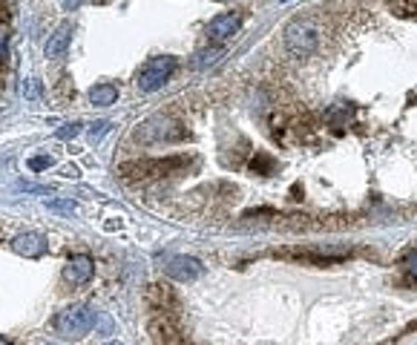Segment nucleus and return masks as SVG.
Returning <instances> with one entry per match:
<instances>
[{"mask_svg": "<svg viewBox=\"0 0 417 345\" xmlns=\"http://www.w3.org/2000/svg\"><path fill=\"white\" fill-rule=\"evenodd\" d=\"M96 308H89V305H69L63 308L58 316H55V331L66 339H81L92 331V325H96Z\"/></svg>", "mask_w": 417, "mask_h": 345, "instance_id": "f257e3e1", "label": "nucleus"}, {"mask_svg": "<svg viewBox=\"0 0 417 345\" xmlns=\"http://www.w3.org/2000/svg\"><path fill=\"white\" fill-rule=\"evenodd\" d=\"M173 72H176V58H173V55L150 58V61L142 66V72H138L135 86L142 89V92H156V89H161V86L170 81Z\"/></svg>", "mask_w": 417, "mask_h": 345, "instance_id": "f03ea898", "label": "nucleus"}, {"mask_svg": "<svg viewBox=\"0 0 417 345\" xmlns=\"http://www.w3.org/2000/svg\"><path fill=\"white\" fill-rule=\"evenodd\" d=\"M135 138L138 141H144V144H156V141H179V138H184V130L165 118V115H156V118L144 121L142 127L135 130Z\"/></svg>", "mask_w": 417, "mask_h": 345, "instance_id": "7ed1b4c3", "label": "nucleus"}, {"mask_svg": "<svg viewBox=\"0 0 417 345\" xmlns=\"http://www.w3.org/2000/svg\"><path fill=\"white\" fill-rule=\"evenodd\" d=\"M317 29L311 26L308 20H294L291 26L285 29V46H288V52L296 55V58H305L317 49Z\"/></svg>", "mask_w": 417, "mask_h": 345, "instance_id": "20e7f679", "label": "nucleus"}, {"mask_svg": "<svg viewBox=\"0 0 417 345\" xmlns=\"http://www.w3.org/2000/svg\"><path fill=\"white\" fill-rule=\"evenodd\" d=\"M239 23H242V17H239V15H234V12L216 15L211 23H207V40L216 43V46H219V43H225L227 38H234V35H236Z\"/></svg>", "mask_w": 417, "mask_h": 345, "instance_id": "39448f33", "label": "nucleus"}, {"mask_svg": "<svg viewBox=\"0 0 417 345\" xmlns=\"http://www.w3.org/2000/svg\"><path fill=\"white\" fill-rule=\"evenodd\" d=\"M12 250L17 256H26V259H38L50 250V242H46L40 233H20L12 239Z\"/></svg>", "mask_w": 417, "mask_h": 345, "instance_id": "423d86ee", "label": "nucleus"}, {"mask_svg": "<svg viewBox=\"0 0 417 345\" xmlns=\"http://www.w3.org/2000/svg\"><path fill=\"white\" fill-rule=\"evenodd\" d=\"M202 270H204L202 262L193 259V256H173V259L167 262V273L173 276V279H179V282H193V279H199Z\"/></svg>", "mask_w": 417, "mask_h": 345, "instance_id": "0eeeda50", "label": "nucleus"}, {"mask_svg": "<svg viewBox=\"0 0 417 345\" xmlns=\"http://www.w3.org/2000/svg\"><path fill=\"white\" fill-rule=\"evenodd\" d=\"M181 164V158H156V161H138V164H127L124 173H135L142 178H150V176H161V173H170L173 167Z\"/></svg>", "mask_w": 417, "mask_h": 345, "instance_id": "6e6552de", "label": "nucleus"}, {"mask_svg": "<svg viewBox=\"0 0 417 345\" xmlns=\"http://www.w3.org/2000/svg\"><path fill=\"white\" fill-rule=\"evenodd\" d=\"M92 270H96V265H92V259L86 256V253H81V256H73L66 262V268H63V276L73 285H84V282H89L92 279Z\"/></svg>", "mask_w": 417, "mask_h": 345, "instance_id": "1a4fd4ad", "label": "nucleus"}, {"mask_svg": "<svg viewBox=\"0 0 417 345\" xmlns=\"http://www.w3.org/2000/svg\"><path fill=\"white\" fill-rule=\"evenodd\" d=\"M69 38H73V26L69 23H61V26L50 35V40H46V58H61L66 52V46H69Z\"/></svg>", "mask_w": 417, "mask_h": 345, "instance_id": "9d476101", "label": "nucleus"}, {"mask_svg": "<svg viewBox=\"0 0 417 345\" xmlns=\"http://www.w3.org/2000/svg\"><path fill=\"white\" fill-rule=\"evenodd\" d=\"M89 101L96 107H112L115 101H119V86L115 84H98L89 89Z\"/></svg>", "mask_w": 417, "mask_h": 345, "instance_id": "9b49d317", "label": "nucleus"}, {"mask_svg": "<svg viewBox=\"0 0 417 345\" xmlns=\"http://www.w3.org/2000/svg\"><path fill=\"white\" fill-rule=\"evenodd\" d=\"M222 46H213V49H204V52H199L196 58H193V69H207V66H216L219 61H222Z\"/></svg>", "mask_w": 417, "mask_h": 345, "instance_id": "f8f14e48", "label": "nucleus"}, {"mask_svg": "<svg viewBox=\"0 0 417 345\" xmlns=\"http://www.w3.org/2000/svg\"><path fill=\"white\" fill-rule=\"evenodd\" d=\"M46 207H50V210H55V213H69V216L78 210L75 201H46Z\"/></svg>", "mask_w": 417, "mask_h": 345, "instance_id": "ddd939ff", "label": "nucleus"}, {"mask_svg": "<svg viewBox=\"0 0 417 345\" xmlns=\"http://www.w3.org/2000/svg\"><path fill=\"white\" fill-rule=\"evenodd\" d=\"M50 164H52V158H50V155H38V158L29 161V167H32V170H46Z\"/></svg>", "mask_w": 417, "mask_h": 345, "instance_id": "4468645a", "label": "nucleus"}, {"mask_svg": "<svg viewBox=\"0 0 417 345\" xmlns=\"http://www.w3.org/2000/svg\"><path fill=\"white\" fill-rule=\"evenodd\" d=\"M78 132H81V124H66L63 130H58V135H61V138H75Z\"/></svg>", "mask_w": 417, "mask_h": 345, "instance_id": "2eb2a0df", "label": "nucleus"}, {"mask_svg": "<svg viewBox=\"0 0 417 345\" xmlns=\"http://www.w3.org/2000/svg\"><path fill=\"white\" fill-rule=\"evenodd\" d=\"M107 127H109L107 121H101V124H96V127H92V132H89V138H92V141H98V138L107 132Z\"/></svg>", "mask_w": 417, "mask_h": 345, "instance_id": "dca6fc26", "label": "nucleus"}, {"mask_svg": "<svg viewBox=\"0 0 417 345\" xmlns=\"http://www.w3.org/2000/svg\"><path fill=\"white\" fill-rule=\"evenodd\" d=\"M406 270L411 273V279H417V253H411L409 262H406Z\"/></svg>", "mask_w": 417, "mask_h": 345, "instance_id": "f3484780", "label": "nucleus"}, {"mask_svg": "<svg viewBox=\"0 0 417 345\" xmlns=\"http://www.w3.org/2000/svg\"><path fill=\"white\" fill-rule=\"evenodd\" d=\"M9 20V0H0V26Z\"/></svg>", "mask_w": 417, "mask_h": 345, "instance_id": "a211bd4d", "label": "nucleus"}, {"mask_svg": "<svg viewBox=\"0 0 417 345\" xmlns=\"http://www.w3.org/2000/svg\"><path fill=\"white\" fill-rule=\"evenodd\" d=\"M107 345H121V342H107Z\"/></svg>", "mask_w": 417, "mask_h": 345, "instance_id": "6ab92c4d", "label": "nucleus"}, {"mask_svg": "<svg viewBox=\"0 0 417 345\" xmlns=\"http://www.w3.org/2000/svg\"><path fill=\"white\" fill-rule=\"evenodd\" d=\"M0 345H9V342H3V339H0Z\"/></svg>", "mask_w": 417, "mask_h": 345, "instance_id": "aec40b11", "label": "nucleus"}]
</instances>
